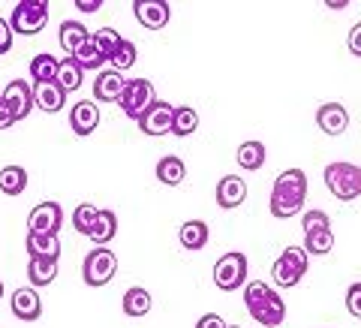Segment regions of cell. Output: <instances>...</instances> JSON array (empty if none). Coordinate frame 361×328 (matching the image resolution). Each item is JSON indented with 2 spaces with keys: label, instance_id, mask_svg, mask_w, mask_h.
Wrapping results in <instances>:
<instances>
[{
  "label": "cell",
  "instance_id": "obj_21",
  "mask_svg": "<svg viewBox=\"0 0 361 328\" xmlns=\"http://www.w3.org/2000/svg\"><path fill=\"white\" fill-rule=\"evenodd\" d=\"M115 235H118V217H115V211H99L94 226H90V232H87V238L94 241V247H106L111 238H115Z\"/></svg>",
  "mask_w": 361,
  "mask_h": 328
},
{
  "label": "cell",
  "instance_id": "obj_12",
  "mask_svg": "<svg viewBox=\"0 0 361 328\" xmlns=\"http://www.w3.org/2000/svg\"><path fill=\"white\" fill-rule=\"evenodd\" d=\"M172 115H175V106L157 99V103L139 118V130L145 135H166V133H172Z\"/></svg>",
  "mask_w": 361,
  "mask_h": 328
},
{
  "label": "cell",
  "instance_id": "obj_24",
  "mask_svg": "<svg viewBox=\"0 0 361 328\" xmlns=\"http://www.w3.org/2000/svg\"><path fill=\"white\" fill-rule=\"evenodd\" d=\"M184 178H187V166H184V160H180V157L169 154V157H163V160L157 163V181H160V184L178 187Z\"/></svg>",
  "mask_w": 361,
  "mask_h": 328
},
{
  "label": "cell",
  "instance_id": "obj_2",
  "mask_svg": "<svg viewBox=\"0 0 361 328\" xmlns=\"http://www.w3.org/2000/svg\"><path fill=\"white\" fill-rule=\"evenodd\" d=\"M244 308L259 325L274 328L286 320V304L277 296V289H271L265 280H250L244 286Z\"/></svg>",
  "mask_w": 361,
  "mask_h": 328
},
{
  "label": "cell",
  "instance_id": "obj_32",
  "mask_svg": "<svg viewBox=\"0 0 361 328\" xmlns=\"http://www.w3.org/2000/svg\"><path fill=\"white\" fill-rule=\"evenodd\" d=\"M265 145L262 142H244L238 148V166L247 169V172H256V169L265 166Z\"/></svg>",
  "mask_w": 361,
  "mask_h": 328
},
{
  "label": "cell",
  "instance_id": "obj_9",
  "mask_svg": "<svg viewBox=\"0 0 361 328\" xmlns=\"http://www.w3.org/2000/svg\"><path fill=\"white\" fill-rule=\"evenodd\" d=\"M214 284L223 292H235L247 284V256L241 250H229L214 265Z\"/></svg>",
  "mask_w": 361,
  "mask_h": 328
},
{
  "label": "cell",
  "instance_id": "obj_25",
  "mask_svg": "<svg viewBox=\"0 0 361 328\" xmlns=\"http://www.w3.org/2000/svg\"><path fill=\"white\" fill-rule=\"evenodd\" d=\"M58 37H61L63 51H66V54H70V58H73V54H75V51L82 49V45L90 40V33H87V28L82 25V21H63Z\"/></svg>",
  "mask_w": 361,
  "mask_h": 328
},
{
  "label": "cell",
  "instance_id": "obj_29",
  "mask_svg": "<svg viewBox=\"0 0 361 328\" xmlns=\"http://www.w3.org/2000/svg\"><path fill=\"white\" fill-rule=\"evenodd\" d=\"M199 130V115L193 106H175V115H172V135L184 139V135H193Z\"/></svg>",
  "mask_w": 361,
  "mask_h": 328
},
{
  "label": "cell",
  "instance_id": "obj_30",
  "mask_svg": "<svg viewBox=\"0 0 361 328\" xmlns=\"http://www.w3.org/2000/svg\"><path fill=\"white\" fill-rule=\"evenodd\" d=\"M73 61H75L78 66H82V73H85V70H94V73H97V70H103V66L109 63V61H106V54L97 49L94 37H90V40L82 45V49H78V51L73 54Z\"/></svg>",
  "mask_w": 361,
  "mask_h": 328
},
{
  "label": "cell",
  "instance_id": "obj_7",
  "mask_svg": "<svg viewBox=\"0 0 361 328\" xmlns=\"http://www.w3.org/2000/svg\"><path fill=\"white\" fill-rule=\"evenodd\" d=\"M118 274V256L115 250H106V247H94L87 256H85V262H82V277H85V284L87 286H106L111 284V277Z\"/></svg>",
  "mask_w": 361,
  "mask_h": 328
},
{
  "label": "cell",
  "instance_id": "obj_17",
  "mask_svg": "<svg viewBox=\"0 0 361 328\" xmlns=\"http://www.w3.org/2000/svg\"><path fill=\"white\" fill-rule=\"evenodd\" d=\"M123 85H127V78H123V73L103 70V73H97L94 97L99 99V103H118L121 94H123Z\"/></svg>",
  "mask_w": 361,
  "mask_h": 328
},
{
  "label": "cell",
  "instance_id": "obj_4",
  "mask_svg": "<svg viewBox=\"0 0 361 328\" xmlns=\"http://www.w3.org/2000/svg\"><path fill=\"white\" fill-rule=\"evenodd\" d=\"M325 187L329 193L341 202H353L361 196V166L355 163H329L325 166Z\"/></svg>",
  "mask_w": 361,
  "mask_h": 328
},
{
  "label": "cell",
  "instance_id": "obj_15",
  "mask_svg": "<svg viewBox=\"0 0 361 328\" xmlns=\"http://www.w3.org/2000/svg\"><path fill=\"white\" fill-rule=\"evenodd\" d=\"M70 127L75 135H90L99 127V109L94 99H78L70 111Z\"/></svg>",
  "mask_w": 361,
  "mask_h": 328
},
{
  "label": "cell",
  "instance_id": "obj_42",
  "mask_svg": "<svg viewBox=\"0 0 361 328\" xmlns=\"http://www.w3.org/2000/svg\"><path fill=\"white\" fill-rule=\"evenodd\" d=\"M346 6V0H341V4H334V0H329V9H343Z\"/></svg>",
  "mask_w": 361,
  "mask_h": 328
},
{
  "label": "cell",
  "instance_id": "obj_16",
  "mask_svg": "<svg viewBox=\"0 0 361 328\" xmlns=\"http://www.w3.org/2000/svg\"><path fill=\"white\" fill-rule=\"evenodd\" d=\"M13 313L18 316L21 322H37L42 316V298L37 296V289H16L13 292Z\"/></svg>",
  "mask_w": 361,
  "mask_h": 328
},
{
  "label": "cell",
  "instance_id": "obj_6",
  "mask_svg": "<svg viewBox=\"0 0 361 328\" xmlns=\"http://www.w3.org/2000/svg\"><path fill=\"white\" fill-rule=\"evenodd\" d=\"M304 274H307V253H304V247H286V250L277 256L274 268H271L274 284L283 289L298 286Z\"/></svg>",
  "mask_w": 361,
  "mask_h": 328
},
{
  "label": "cell",
  "instance_id": "obj_38",
  "mask_svg": "<svg viewBox=\"0 0 361 328\" xmlns=\"http://www.w3.org/2000/svg\"><path fill=\"white\" fill-rule=\"evenodd\" d=\"M349 51H353L355 58H361V21L349 30Z\"/></svg>",
  "mask_w": 361,
  "mask_h": 328
},
{
  "label": "cell",
  "instance_id": "obj_22",
  "mask_svg": "<svg viewBox=\"0 0 361 328\" xmlns=\"http://www.w3.org/2000/svg\"><path fill=\"white\" fill-rule=\"evenodd\" d=\"M208 223H202V220H187L184 226H180V232H178V238H180V247L184 250H202V247L208 244Z\"/></svg>",
  "mask_w": 361,
  "mask_h": 328
},
{
  "label": "cell",
  "instance_id": "obj_8",
  "mask_svg": "<svg viewBox=\"0 0 361 328\" xmlns=\"http://www.w3.org/2000/svg\"><path fill=\"white\" fill-rule=\"evenodd\" d=\"M45 21H49V4L45 0H18L13 16H9V28H13V33L33 37L45 28Z\"/></svg>",
  "mask_w": 361,
  "mask_h": 328
},
{
  "label": "cell",
  "instance_id": "obj_1",
  "mask_svg": "<svg viewBox=\"0 0 361 328\" xmlns=\"http://www.w3.org/2000/svg\"><path fill=\"white\" fill-rule=\"evenodd\" d=\"M304 199H307V175H304V169H286V172L277 175L274 187H271L268 208L277 220H289L304 208Z\"/></svg>",
  "mask_w": 361,
  "mask_h": 328
},
{
  "label": "cell",
  "instance_id": "obj_10",
  "mask_svg": "<svg viewBox=\"0 0 361 328\" xmlns=\"http://www.w3.org/2000/svg\"><path fill=\"white\" fill-rule=\"evenodd\" d=\"M63 226V208L58 202H39L27 217V232H39V235H58Z\"/></svg>",
  "mask_w": 361,
  "mask_h": 328
},
{
  "label": "cell",
  "instance_id": "obj_20",
  "mask_svg": "<svg viewBox=\"0 0 361 328\" xmlns=\"http://www.w3.org/2000/svg\"><path fill=\"white\" fill-rule=\"evenodd\" d=\"M25 250H27L30 259H58V256H61V241H58V235L27 232Z\"/></svg>",
  "mask_w": 361,
  "mask_h": 328
},
{
  "label": "cell",
  "instance_id": "obj_14",
  "mask_svg": "<svg viewBox=\"0 0 361 328\" xmlns=\"http://www.w3.org/2000/svg\"><path fill=\"white\" fill-rule=\"evenodd\" d=\"M316 123L325 135H343L349 127V111L341 103H322L316 109Z\"/></svg>",
  "mask_w": 361,
  "mask_h": 328
},
{
  "label": "cell",
  "instance_id": "obj_23",
  "mask_svg": "<svg viewBox=\"0 0 361 328\" xmlns=\"http://www.w3.org/2000/svg\"><path fill=\"white\" fill-rule=\"evenodd\" d=\"M121 308L127 316H133V320H139V316H148L151 310V292L142 289V286H130L127 292H123L121 298Z\"/></svg>",
  "mask_w": 361,
  "mask_h": 328
},
{
  "label": "cell",
  "instance_id": "obj_18",
  "mask_svg": "<svg viewBox=\"0 0 361 328\" xmlns=\"http://www.w3.org/2000/svg\"><path fill=\"white\" fill-rule=\"evenodd\" d=\"M244 199H247V184H244V178H238V175L220 178V184H217V205H220V208L232 211V208H238Z\"/></svg>",
  "mask_w": 361,
  "mask_h": 328
},
{
  "label": "cell",
  "instance_id": "obj_41",
  "mask_svg": "<svg viewBox=\"0 0 361 328\" xmlns=\"http://www.w3.org/2000/svg\"><path fill=\"white\" fill-rule=\"evenodd\" d=\"M75 6L82 9V13H97V9H99V0H75Z\"/></svg>",
  "mask_w": 361,
  "mask_h": 328
},
{
  "label": "cell",
  "instance_id": "obj_36",
  "mask_svg": "<svg viewBox=\"0 0 361 328\" xmlns=\"http://www.w3.org/2000/svg\"><path fill=\"white\" fill-rule=\"evenodd\" d=\"M346 310H349V316L361 320V284H353L346 289Z\"/></svg>",
  "mask_w": 361,
  "mask_h": 328
},
{
  "label": "cell",
  "instance_id": "obj_28",
  "mask_svg": "<svg viewBox=\"0 0 361 328\" xmlns=\"http://www.w3.org/2000/svg\"><path fill=\"white\" fill-rule=\"evenodd\" d=\"M27 190V172L21 166H6L0 169V193L6 196H21Z\"/></svg>",
  "mask_w": 361,
  "mask_h": 328
},
{
  "label": "cell",
  "instance_id": "obj_13",
  "mask_svg": "<svg viewBox=\"0 0 361 328\" xmlns=\"http://www.w3.org/2000/svg\"><path fill=\"white\" fill-rule=\"evenodd\" d=\"M0 99L13 109L16 121H25L30 111H33V87L27 82H21V78H16V82H9L4 87V94H0Z\"/></svg>",
  "mask_w": 361,
  "mask_h": 328
},
{
  "label": "cell",
  "instance_id": "obj_35",
  "mask_svg": "<svg viewBox=\"0 0 361 328\" xmlns=\"http://www.w3.org/2000/svg\"><path fill=\"white\" fill-rule=\"evenodd\" d=\"M90 37H94V42H97V49H99V51H103V54H106V61L111 58V51H115V49H118V42L123 40V37H121V33H118V30H111V28H99L97 33H90Z\"/></svg>",
  "mask_w": 361,
  "mask_h": 328
},
{
  "label": "cell",
  "instance_id": "obj_27",
  "mask_svg": "<svg viewBox=\"0 0 361 328\" xmlns=\"http://www.w3.org/2000/svg\"><path fill=\"white\" fill-rule=\"evenodd\" d=\"M58 66H61V61L54 58V54H37V58L30 61V78L37 85H49V82H54L58 78Z\"/></svg>",
  "mask_w": 361,
  "mask_h": 328
},
{
  "label": "cell",
  "instance_id": "obj_11",
  "mask_svg": "<svg viewBox=\"0 0 361 328\" xmlns=\"http://www.w3.org/2000/svg\"><path fill=\"white\" fill-rule=\"evenodd\" d=\"M133 13H135V21L148 30H163L172 18V6L166 0H135L133 4Z\"/></svg>",
  "mask_w": 361,
  "mask_h": 328
},
{
  "label": "cell",
  "instance_id": "obj_39",
  "mask_svg": "<svg viewBox=\"0 0 361 328\" xmlns=\"http://www.w3.org/2000/svg\"><path fill=\"white\" fill-rule=\"evenodd\" d=\"M13 123H18V121H16V115H13V109H9V106L4 103V99H0V130H9Z\"/></svg>",
  "mask_w": 361,
  "mask_h": 328
},
{
  "label": "cell",
  "instance_id": "obj_31",
  "mask_svg": "<svg viewBox=\"0 0 361 328\" xmlns=\"http://www.w3.org/2000/svg\"><path fill=\"white\" fill-rule=\"evenodd\" d=\"M82 78H85L82 66H78L73 58H63L61 66H58V78H54V82L61 85L63 94H70V90H78V87H82Z\"/></svg>",
  "mask_w": 361,
  "mask_h": 328
},
{
  "label": "cell",
  "instance_id": "obj_34",
  "mask_svg": "<svg viewBox=\"0 0 361 328\" xmlns=\"http://www.w3.org/2000/svg\"><path fill=\"white\" fill-rule=\"evenodd\" d=\"M97 214H99V208L90 205V202H82V205H75V211H73V229L82 232V235H87L90 226H94V220H97Z\"/></svg>",
  "mask_w": 361,
  "mask_h": 328
},
{
  "label": "cell",
  "instance_id": "obj_44",
  "mask_svg": "<svg viewBox=\"0 0 361 328\" xmlns=\"http://www.w3.org/2000/svg\"><path fill=\"white\" fill-rule=\"evenodd\" d=\"M226 328H241V325H226Z\"/></svg>",
  "mask_w": 361,
  "mask_h": 328
},
{
  "label": "cell",
  "instance_id": "obj_3",
  "mask_svg": "<svg viewBox=\"0 0 361 328\" xmlns=\"http://www.w3.org/2000/svg\"><path fill=\"white\" fill-rule=\"evenodd\" d=\"M301 229H304V253L307 256H325L331 253L334 247V229H331V220L329 214L313 208L301 217Z\"/></svg>",
  "mask_w": 361,
  "mask_h": 328
},
{
  "label": "cell",
  "instance_id": "obj_5",
  "mask_svg": "<svg viewBox=\"0 0 361 328\" xmlns=\"http://www.w3.org/2000/svg\"><path fill=\"white\" fill-rule=\"evenodd\" d=\"M154 103H157V90H154V85L148 82V78H130V82L123 85L121 99H118L121 111L133 121H139Z\"/></svg>",
  "mask_w": 361,
  "mask_h": 328
},
{
  "label": "cell",
  "instance_id": "obj_40",
  "mask_svg": "<svg viewBox=\"0 0 361 328\" xmlns=\"http://www.w3.org/2000/svg\"><path fill=\"white\" fill-rule=\"evenodd\" d=\"M196 328H226V322L220 320L217 313H205V316H202V320L196 322Z\"/></svg>",
  "mask_w": 361,
  "mask_h": 328
},
{
  "label": "cell",
  "instance_id": "obj_26",
  "mask_svg": "<svg viewBox=\"0 0 361 328\" xmlns=\"http://www.w3.org/2000/svg\"><path fill=\"white\" fill-rule=\"evenodd\" d=\"M58 277V259H30L27 262V280L30 286H49Z\"/></svg>",
  "mask_w": 361,
  "mask_h": 328
},
{
  "label": "cell",
  "instance_id": "obj_43",
  "mask_svg": "<svg viewBox=\"0 0 361 328\" xmlns=\"http://www.w3.org/2000/svg\"><path fill=\"white\" fill-rule=\"evenodd\" d=\"M0 296H4V280H0Z\"/></svg>",
  "mask_w": 361,
  "mask_h": 328
},
{
  "label": "cell",
  "instance_id": "obj_33",
  "mask_svg": "<svg viewBox=\"0 0 361 328\" xmlns=\"http://www.w3.org/2000/svg\"><path fill=\"white\" fill-rule=\"evenodd\" d=\"M109 63H111V70H115V73L130 70V66L135 63V45H133L130 40H121V42H118V49L111 51Z\"/></svg>",
  "mask_w": 361,
  "mask_h": 328
},
{
  "label": "cell",
  "instance_id": "obj_37",
  "mask_svg": "<svg viewBox=\"0 0 361 328\" xmlns=\"http://www.w3.org/2000/svg\"><path fill=\"white\" fill-rule=\"evenodd\" d=\"M9 49H13V28L6 18H0V54H6Z\"/></svg>",
  "mask_w": 361,
  "mask_h": 328
},
{
  "label": "cell",
  "instance_id": "obj_19",
  "mask_svg": "<svg viewBox=\"0 0 361 328\" xmlns=\"http://www.w3.org/2000/svg\"><path fill=\"white\" fill-rule=\"evenodd\" d=\"M66 103V94L61 90L58 82H49V85H33V106L42 109L45 115H54L61 111Z\"/></svg>",
  "mask_w": 361,
  "mask_h": 328
}]
</instances>
